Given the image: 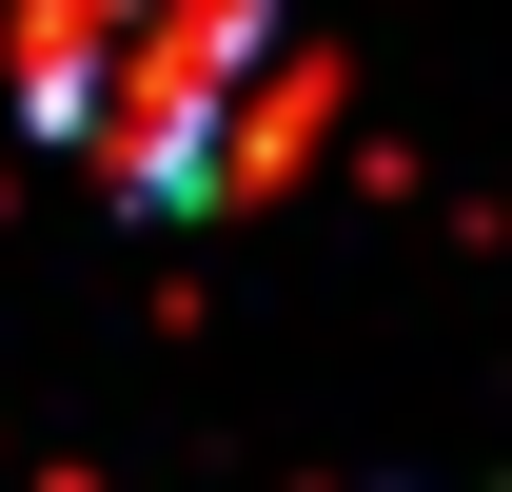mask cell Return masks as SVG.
Wrapping results in <instances>:
<instances>
[{
    "label": "cell",
    "instance_id": "1",
    "mask_svg": "<svg viewBox=\"0 0 512 492\" xmlns=\"http://www.w3.org/2000/svg\"><path fill=\"white\" fill-rule=\"evenodd\" d=\"M296 0H20V119L99 158L119 197H237L256 178V79Z\"/></svg>",
    "mask_w": 512,
    "mask_h": 492
}]
</instances>
